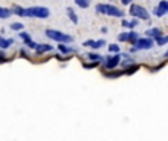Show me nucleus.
<instances>
[{"instance_id":"5701e85b","label":"nucleus","mask_w":168,"mask_h":141,"mask_svg":"<svg viewBox=\"0 0 168 141\" xmlns=\"http://www.w3.org/2000/svg\"><path fill=\"white\" fill-rule=\"evenodd\" d=\"M122 2V5H130L131 3V0H121Z\"/></svg>"},{"instance_id":"1a4fd4ad","label":"nucleus","mask_w":168,"mask_h":141,"mask_svg":"<svg viewBox=\"0 0 168 141\" xmlns=\"http://www.w3.org/2000/svg\"><path fill=\"white\" fill-rule=\"evenodd\" d=\"M84 47H92V49H100L102 46H105V41L103 40H99V41H84Z\"/></svg>"},{"instance_id":"423d86ee","label":"nucleus","mask_w":168,"mask_h":141,"mask_svg":"<svg viewBox=\"0 0 168 141\" xmlns=\"http://www.w3.org/2000/svg\"><path fill=\"white\" fill-rule=\"evenodd\" d=\"M167 12H168V2H167V0H161V2H159V5L155 7L154 14L156 15V16H164Z\"/></svg>"},{"instance_id":"f8f14e48","label":"nucleus","mask_w":168,"mask_h":141,"mask_svg":"<svg viewBox=\"0 0 168 141\" xmlns=\"http://www.w3.org/2000/svg\"><path fill=\"white\" fill-rule=\"evenodd\" d=\"M10 15H12V10H10V9H6V7L0 6V18H2V19H6Z\"/></svg>"},{"instance_id":"6e6552de","label":"nucleus","mask_w":168,"mask_h":141,"mask_svg":"<svg viewBox=\"0 0 168 141\" xmlns=\"http://www.w3.org/2000/svg\"><path fill=\"white\" fill-rule=\"evenodd\" d=\"M120 61H121L120 54H114V56H111V57L106 61V68L108 69H114V68L120 63Z\"/></svg>"},{"instance_id":"ddd939ff","label":"nucleus","mask_w":168,"mask_h":141,"mask_svg":"<svg viewBox=\"0 0 168 141\" xmlns=\"http://www.w3.org/2000/svg\"><path fill=\"white\" fill-rule=\"evenodd\" d=\"M67 14H68V16H69V19L72 21L74 24H78V18H77V15H75V12L71 9V7H68L67 9Z\"/></svg>"},{"instance_id":"aec40b11","label":"nucleus","mask_w":168,"mask_h":141,"mask_svg":"<svg viewBox=\"0 0 168 141\" xmlns=\"http://www.w3.org/2000/svg\"><path fill=\"white\" fill-rule=\"evenodd\" d=\"M167 41H168V37H167V35H165V37H158V38H156V43H158L159 46H164Z\"/></svg>"},{"instance_id":"4be33fe9","label":"nucleus","mask_w":168,"mask_h":141,"mask_svg":"<svg viewBox=\"0 0 168 141\" xmlns=\"http://www.w3.org/2000/svg\"><path fill=\"white\" fill-rule=\"evenodd\" d=\"M137 25V19H133L131 22H127V27L128 28H134Z\"/></svg>"},{"instance_id":"0eeeda50","label":"nucleus","mask_w":168,"mask_h":141,"mask_svg":"<svg viewBox=\"0 0 168 141\" xmlns=\"http://www.w3.org/2000/svg\"><path fill=\"white\" fill-rule=\"evenodd\" d=\"M118 40L120 41H130V43H134L137 40V33L131 31V33H122L118 35Z\"/></svg>"},{"instance_id":"f257e3e1","label":"nucleus","mask_w":168,"mask_h":141,"mask_svg":"<svg viewBox=\"0 0 168 141\" xmlns=\"http://www.w3.org/2000/svg\"><path fill=\"white\" fill-rule=\"evenodd\" d=\"M96 10L99 14L109 15V16H114V18H124V12H121L118 7L112 6V5H97Z\"/></svg>"},{"instance_id":"7ed1b4c3","label":"nucleus","mask_w":168,"mask_h":141,"mask_svg":"<svg viewBox=\"0 0 168 141\" xmlns=\"http://www.w3.org/2000/svg\"><path fill=\"white\" fill-rule=\"evenodd\" d=\"M46 35L49 38L61 43V44H65V43H71V41H72V37H71V35L64 34V33H61V31H56V29H46Z\"/></svg>"},{"instance_id":"9b49d317","label":"nucleus","mask_w":168,"mask_h":141,"mask_svg":"<svg viewBox=\"0 0 168 141\" xmlns=\"http://www.w3.org/2000/svg\"><path fill=\"white\" fill-rule=\"evenodd\" d=\"M146 35L158 38V37H161V35H162V31L159 29V28H150V29H148V31H146Z\"/></svg>"},{"instance_id":"39448f33","label":"nucleus","mask_w":168,"mask_h":141,"mask_svg":"<svg viewBox=\"0 0 168 141\" xmlns=\"http://www.w3.org/2000/svg\"><path fill=\"white\" fill-rule=\"evenodd\" d=\"M154 47V41L150 38H137L134 41V50H149Z\"/></svg>"},{"instance_id":"dca6fc26","label":"nucleus","mask_w":168,"mask_h":141,"mask_svg":"<svg viewBox=\"0 0 168 141\" xmlns=\"http://www.w3.org/2000/svg\"><path fill=\"white\" fill-rule=\"evenodd\" d=\"M75 3H77V6H80L81 9H86V7H88V5H90V0H75Z\"/></svg>"},{"instance_id":"6ab92c4d","label":"nucleus","mask_w":168,"mask_h":141,"mask_svg":"<svg viewBox=\"0 0 168 141\" xmlns=\"http://www.w3.org/2000/svg\"><path fill=\"white\" fill-rule=\"evenodd\" d=\"M10 28H12V29H15V31H19V29H22V28H24V24H21V22H15V24H12V25H10Z\"/></svg>"},{"instance_id":"a211bd4d","label":"nucleus","mask_w":168,"mask_h":141,"mask_svg":"<svg viewBox=\"0 0 168 141\" xmlns=\"http://www.w3.org/2000/svg\"><path fill=\"white\" fill-rule=\"evenodd\" d=\"M87 57L88 59H92V61H94V62H100L102 61V56L100 54H96V53H88Z\"/></svg>"},{"instance_id":"2eb2a0df","label":"nucleus","mask_w":168,"mask_h":141,"mask_svg":"<svg viewBox=\"0 0 168 141\" xmlns=\"http://www.w3.org/2000/svg\"><path fill=\"white\" fill-rule=\"evenodd\" d=\"M58 49H59V52H61V53H64V54L71 53V52L74 50V49H69V47H67L65 44H61V43H59V46H58Z\"/></svg>"},{"instance_id":"9d476101","label":"nucleus","mask_w":168,"mask_h":141,"mask_svg":"<svg viewBox=\"0 0 168 141\" xmlns=\"http://www.w3.org/2000/svg\"><path fill=\"white\" fill-rule=\"evenodd\" d=\"M52 49H53V47L50 46V44H37V46H35V50H37L39 54L46 53V52H52Z\"/></svg>"},{"instance_id":"20e7f679","label":"nucleus","mask_w":168,"mask_h":141,"mask_svg":"<svg viewBox=\"0 0 168 141\" xmlns=\"http://www.w3.org/2000/svg\"><path fill=\"white\" fill-rule=\"evenodd\" d=\"M130 15H131V16H134L136 19L148 21L149 18H150L149 14H148V10H146L145 7L139 6V5H131V6H130Z\"/></svg>"},{"instance_id":"f3484780","label":"nucleus","mask_w":168,"mask_h":141,"mask_svg":"<svg viewBox=\"0 0 168 141\" xmlns=\"http://www.w3.org/2000/svg\"><path fill=\"white\" fill-rule=\"evenodd\" d=\"M12 14H16V15H19V16H25V9H22L19 6H15Z\"/></svg>"},{"instance_id":"f03ea898","label":"nucleus","mask_w":168,"mask_h":141,"mask_svg":"<svg viewBox=\"0 0 168 141\" xmlns=\"http://www.w3.org/2000/svg\"><path fill=\"white\" fill-rule=\"evenodd\" d=\"M50 15V10L47 7L43 6H34V7H28L25 9V16H30V18H40V19H44Z\"/></svg>"},{"instance_id":"4468645a","label":"nucleus","mask_w":168,"mask_h":141,"mask_svg":"<svg viewBox=\"0 0 168 141\" xmlns=\"http://www.w3.org/2000/svg\"><path fill=\"white\" fill-rule=\"evenodd\" d=\"M12 43H14L12 40H6V38L0 37V47H2V49H7V47H10Z\"/></svg>"},{"instance_id":"412c9836","label":"nucleus","mask_w":168,"mask_h":141,"mask_svg":"<svg viewBox=\"0 0 168 141\" xmlns=\"http://www.w3.org/2000/svg\"><path fill=\"white\" fill-rule=\"evenodd\" d=\"M108 49H109V52H112V53H118V52H120V47L117 46V44H111Z\"/></svg>"}]
</instances>
